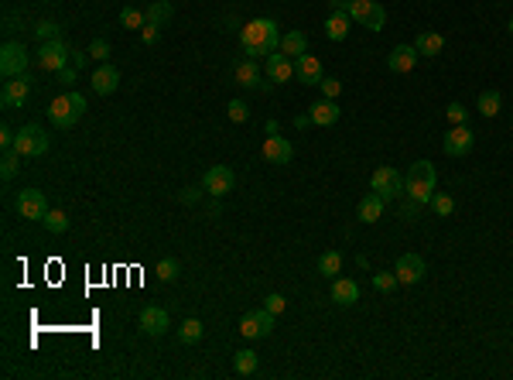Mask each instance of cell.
<instances>
[{
    "mask_svg": "<svg viewBox=\"0 0 513 380\" xmlns=\"http://www.w3.org/2000/svg\"><path fill=\"white\" fill-rule=\"evenodd\" d=\"M510 31H513V18H510Z\"/></svg>",
    "mask_w": 513,
    "mask_h": 380,
    "instance_id": "obj_51",
    "label": "cell"
},
{
    "mask_svg": "<svg viewBox=\"0 0 513 380\" xmlns=\"http://www.w3.org/2000/svg\"><path fill=\"white\" fill-rule=\"evenodd\" d=\"M414 48H418V55H425V58H435V55H442L445 38L438 35V31H421L418 41H414Z\"/></svg>",
    "mask_w": 513,
    "mask_h": 380,
    "instance_id": "obj_27",
    "label": "cell"
},
{
    "mask_svg": "<svg viewBox=\"0 0 513 380\" xmlns=\"http://www.w3.org/2000/svg\"><path fill=\"white\" fill-rule=\"evenodd\" d=\"M435 185H438V172H435V165L431 161H414L404 175V189H408L410 199H418L421 206L431 202V195H435Z\"/></svg>",
    "mask_w": 513,
    "mask_h": 380,
    "instance_id": "obj_2",
    "label": "cell"
},
{
    "mask_svg": "<svg viewBox=\"0 0 513 380\" xmlns=\"http://www.w3.org/2000/svg\"><path fill=\"white\" fill-rule=\"evenodd\" d=\"M383 199L376 195V192H370V195H363L359 199V206H356V216H359V223H376L380 216H383Z\"/></svg>",
    "mask_w": 513,
    "mask_h": 380,
    "instance_id": "obj_23",
    "label": "cell"
},
{
    "mask_svg": "<svg viewBox=\"0 0 513 380\" xmlns=\"http://www.w3.org/2000/svg\"><path fill=\"white\" fill-rule=\"evenodd\" d=\"M14 140H17V134L4 123V127H0V148H4V151H14Z\"/></svg>",
    "mask_w": 513,
    "mask_h": 380,
    "instance_id": "obj_45",
    "label": "cell"
},
{
    "mask_svg": "<svg viewBox=\"0 0 513 380\" xmlns=\"http://www.w3.org/2000/svg\"><path fill=\"white\" fill-rule=\"evenodd\" d=\"M28 96H31V79H28V72L24 76H11L7 83H4V89H0V103L4 106H24L28 103Z\"/></svg>",
    "mask_w": 513,
    "mask_h": 380,
    "instance_id": "obj_12",
    "label": "cell"
},
{
    "mask_svg": "<svg viewBox=\"0 0 513 380\" xmlns=\"http://www.w3.org/2000/svg\"><path fill=\"white\" fill-rule=\"evenodd\" d=\"M342 271V254L339 250H325L322 257H318V274L322 277H336Z\"/></svg>",
    "mask_w": 513,
    "mask_h": 380,
    "instance_id": "obj_31",
    "label": "cell"
},
{
    "mask_svg": "<svg viewBox=\"0 0 513 380\" xmlns=\"http://www.w3.org/2000/svg\"><path fill=\"white\" fill-rule=\"evenodd\" d=\"M472 144H476V134L465 127V123H459V127H452L448 134H445V155L448 158H462L472 151Z\"/></svg>",
    "mask_w": 513,
    "mask_h": 380,
    "instance_id": "obj_14",
    "label": "cell"
},
{
    "mask_svg": "<svg viewBox=\"0 0 513 380\" xmlns=\"http://www.w3.org/2000/svg\"><path fill=\"white\" fill-rule=\"evenodd\" d=\"M38 69L45 72H62L72 62V48H68L66 38H51V41H41V48H38Z\"/></svg>",
    "mask_w": 513,
    "mask_h": 380,
    "instance_id": "obj_4",
    "label": "cell"
},
{
    "mask_svg": "<svg viewBox=\"0 0 513 380\" xmlns=\"http://www.w3.org/2000/svg\"><path fill=\"white\" fill-rule=\"evenodd\" d=\"M349 14H342V11H332L328 18H325V35L332 38V41H346L349 38Z\"/></svg>",
    "mask_w": 513,
    "mask_h": 380,
    "instance_id": "obj_25",
    "label": "cell"
},
{
    "mask_svg": "<svg viewBox=\"0 0 513 380\" xmlns=\"http://www.w3.org/2000/svg\"><path fill=\"white\" fill-rule=\"evenodd\" d=\"M400 281H397V271H376L373 274V288L376 292H393Z\"/></svg>",
    "mask_w": 513,
    "mask_h": 380,
    "instance_id": "obj_38",
    "label": "cell"
},
{
    "mask_svg": "<svg viewBox=\"0 0 513 380\" xmlns=\"http://www.w3.org/2000/svg\"><path fill=\"white\" fill-rule=\"evenodd\" d=\"M171 14H175L171 0H151V4H147V11H144L147 24H157V28H165V24L171 21Z\"/></svg>",
    "mask_w": 513,
    "mask_h": 380,
    "instance_id": "obj_28",
    "label": "cell"
},
{
    "mask_svg": "<svg viewBox=\"0 0 513 380\" xmlns=\"http://www.w3.org/2000/svg\"><path fill=\"white\" fill-rule=\"evenodd\" d=\"M431 209H435L438 216H452V212H455V199L445 195V192H435V195H431Z\"/></svg>",
    "mask_w": 513,
    "mask_h": 380,
    "instance_id": "obj_37",
    "label": "cell"
},
{
    "mask_svg": "<svg viewBox=\"0 0 513 380\" xmlns=\"http://www.w3.org/2000/svg\"><path fill=\"white\" fill-rule=\"evenodd\" d=\"M28 48L21 45V41H7L4 48H0V72L11 79V76H24L28 72Z\"/></svg>",
    "mask_w": 513,
    "mask_h": 380,
    "instance_id": "obj_8",
    "label": "cell"
},
{
    "mask_svg": "<svg viewBox=\"0 0 513 380\" xmlns=\"http://www.w3.org/2000/svg\"><path fill=\"white\" fill-rule=\"evenodd\" d=\"M370 189L383 199V202H390V199H400L404 195V175L390 168V165H383V168H376L373 178H370Z\"/></svg>",
    "mask_w": 513,
    "mask_h": 380,
    "instance_id": "obj_6",
    "label": "cell"
},
{
    "mask_svg": "<svg viewBox=\"0 0 513 380\" xmlns=\"http://www.w3.org/2000/svg\"><path fill=\"white\" fill-rule=\"evenodd\" d=\"M21 168V155L17 151H4V161H0V175H4V182H11Z\"/></svg>",
    "mask_w": 513,
    "mask_h": 380,
    "instance_id": "obj_36",
    "label": "cell"
},
{
    "mask_svg": "<svg viewBox=\"0 0 513 380\" xmlns=\"http://www.w3.org/2000/svg\"><path fill=\"white\" fill-rule=\"evenodd\" d=\"M418 48L414 45H397L390 55H387V69L390 72H397V76H404V72H410L414 66H418Z\"/></svg>",
    "mask_w": 513,
    "mask_h": 380,
    "instance_id": "obj_16",
    "label": "cell"
},
{
    "mask_svg": "<svg viewBox=\"0 0 513 380\" xmlns=\"http://www.w3.org/2000/svg\"><path fill=\"white\" fill-rule=\"evenodd\" d=\"M86 58H89V52H86V55L83 52H72V66H76V69H83Z\"/></svg>",
    "mask_w": 513,
    "mask_h": 380,
    "instance_id": "obj_49",
    "label": "cell"
},
{
    "mask_svg": "<svg viewBox=\"0 0 513 380\" xmlns=\"http://www.w3.org/2000/svg\"><path fill=\"white\" fill-rule=\"evenodd\" d=\"M264 158H267L271 165H291L294 148H291L288 138H277V134H271V138L264 140Z\"/></svg>",
    "mask_w": 513,
    "mask_h": 380,
    "instance_id": "obj_17",
    "label": "cell"
},
{
    "mask_svg": "<svg viewBox=\"0 0 513 380\" xmlns=\"http://www.w3.org/2000/svg\"><path fill=\"white\" fill-rule=\"evenodd\" d=\"M14 151L21 158H41L48 155V134L38 127V123H28L17 130V140H14Z\"/></svg>",
    "mask_w": 513,
    "mask_h": 380,
    "instance_id": "obj_5",
    "label": "cell"
},
{
    "mask_svg": "<svg viewBox=\"0 0 513 380\" xmlns=\"http://www.w3.org/2000/svg\"><path fill=\"white\" fill-rule=\"evenodd\" d=\"M86 113V96L83 93H62V96H55L48 103V120L58 127V130H68V127H76V123L83 120Z\"/></svg>",
    "mask_w": 513,
    "mask_h": 380,
    "instance_id": "obj_3",
    "label": "cell"
},
{
    "mask_svg": "<svg viewBox=\"0 0 513 380\" xmlns=\"http://www.w3.org/2000/svg\"><path fill=\"white\" fill-rule=\"evenodd\" d=\"M89 58H96V62H106V58H110V41L96 38V41L89 45Z\"/></svg>",
    "mask_w": 513,
    "mask_h": 380,
    "instance_id": "obj_41",
    "label": "cell"
},
{
    "mask_svg": "<svg viewBox=\"0 0 513 380\" xmlns=\"http://www.w3.org/2000/svg\"><path fill=\"white\" fill-rule=\"evenodd\" d=\"M277 52H284L288 58L298 62V58L308 52V38L301 35V31H288V35H281V48H277Z\"/></svg>",
    "mask_w": 513,
    "mask_h": 380,
    "instance_id": "obj_26",
    "label": "cell"
},
{
    "mask_svg": "<svg viewBox=\"0 0 513 380\" xmlns=\"http://www.w3.org/2000/svg\"><path fill=\"white\" fill-rule=\"evenodd\" d=\"M178 274H182V264H178L175 257L157 260V281H165V284H168V281H175Z\"/></svg>",
    "mask_w": 513,
    "mask_h": 380,
    "instance_id": "obj_34",
    "label": "cell"
},
{
    "mask_svg": "<svg viewBox=\"0 0 513 380\" xmlns=\"http://www.w3.org/2000/svg\"><path fill=\"white\" fill-rule=\"evenodd\" d=\"M41 223L48 226V233H66V230H68V216L62 212V209H48V216H45Z\"/></svg>",
    "mask_w": 513,
    "mask_h": 380,
    "instance_id": "obj_35",
    "label": "cell"
},
{
    "mask_svg": "<svg viewBox=\"0 0 513 380\" xmlns=\"http://www.w3.org/2000/svg\"><path fill=\"white\" fill-rule=\"evenodd\" d=\"M318 86H322V96H325V100H336V96L342 93V83L336 79V76H322V83H318Z\"/></svg>",
    "mask_w": 513,
    "mask_h": 380,
    "instance_id": "obj_40",
    "label": "cell"
},
{
    "mask_svg": "<svg viewBox=\"0 0 513 380\" xmlns=\"http://www.w3.org/2000/svg\"><path fill=\"white\" fill-rule=\"evenodd\" d=\"M237 83L247 89H260L264 86V76H260V66H256L254 58H243L237 62Z\"/></svg>",
    "mask_w": 513,
    "mask_h": 380,
    "instance_id": "obj_24",
    "label": "cell"
},
{
    "mask_svg": "<svg viewBox=\"0 0 513 380\" xmlns=\"http://www.w3.org/2000/svg\"><path fill=\"white\" fill-rule=\"evenodd\" d=\"M239 45H243L247 58L267 62V55H274L281 48V31H277V24H274L271 18H256V21H250V24H243Z\"/></svg>",
    "mask_w": 513,
    "mask_h": 380,
    "instance_id": "obj_1",
    "label": "cell"
},
{
    "mask_svg": "<svg viewBox=\"0 0 513 380\" xmlns=\"http://www.w3.org/2000/svg\"><path fill=\"white\" fill-rule=\"evenodd\" d=\"M294 76L305 83V86H318L322 83V62L315 58V55H301L298 62H294Z\"/></svg>",
    "mask_w": 513,
    "mask_h": 380,
    "instance_id": "obj_19",
    "label": "cell"
},
{
    "mask_svg": "<svg viewBox=\"0 0 513 380\" xmlns=\"http://www.w3.org/2000/svg\"><path fill=\"white\" fill-rule=\"evenodd\" d=\"M120 86V72L110 66V62H103L100 69L93 72V93H100V96H110V93H117Z\"/></svg>",
    "mask_w": 513,
    "mask_h": 380,
    "instance_id": "obj_21",
    "label": "cell"
},
{
    "mask_svg": "<svg viewBox=\"0 0 513 380\" xmlns=\"http://www.w3.org/2000/svg\"><path fill=\"white\" fill-rule=\"evenodd\" d=\"M332 4V11H342V14H349V0H328Z\"/></svg>",
    "mask_w": 513,
    "mask_h": 380,
    "instance_id": "obj_50",
    "label": "cell"
},
{
    "mask_svg": "<svg viewBox=\"0 0 513 380\" xmlns=\"http://www.w3.org/2000/svg\"><path fill=\"white\" fill-rule=\"evenodd\" d=\"M14 206H17V212H21V220H45V216H48V202H45V195L38 189L17 192Z\"/></svg>",
    "mask_w": 513,
    "mask_h": 380,
    "instance_id": "obj_11",
    "label": "cell"
},
{
    "mask_svg": "<svg viewBox=\"0 0 513 380\" xmlns=\"http://www.w3.org/2000/svg\"><path fill=\"white\" fill-rule=\"evenodd\" d=\"M34 35H38V41H51V38H62V28H58L55 21H41V24L34 28Z\"/></svg>",
    "mask_w": 513,
    "mask_h": 380,
    "instance_id": "obj_39",
    "label": "cell"
},
{
    "mask_svg": "<svg viewBox=\"0 0 513 380\" xmlns=\"http://www.w3.org/2000/svg\"><path fill=\"white\" fill-rule=\"evenodd\" d=\"M332 302L342 305V309L356 305L359 302V284L353 281V277H332Z\"/></svg>",
    "mask_w": 513,
    "mask_h": 380,
    "instance_id": "obj_18",
    "label": "cell"
},
{
    "mask_svg": "<svg viewBox=\"0 0 513 380\" xmlns=\"http://www.w3.org/2000/svg\"><path fill=\"white\" fill-rule=\"evenodd\" d=\"M76 66H66V69L58 72V83H62V86H72V83H76Z\"/></svg>",
    "mask_w": 513,
    "mask_h": 380,
    "instance_id": "obj_48",
    "label": "cell"
},
{
    "mask_svg": "<svg viewBox=\"0 0 513 380\" xmlns=\"http://www.w3.org/2000/svg\"><path fill=\"white\" fill-rule=\"evenodd\" d=\"M291 76H294V58H288L284 52L267 55V79L271 83H288Z\"/></svg>",
    "mask_w": 513,
    "mask_h": 380,
    "instance_id": "obj_20",
    "label": "cell"
},
{
    "mask_svg": "<svg viewBox=\"0 0 513 380\" xmlns=\"http://www.w3.org/2000/svg\"><path fill=\"white\" fill-rule=\"evenodd\" d=\"M247 117H250V106L243 103V100H233V103H229V120H233V123H243Z\"/></svg>",
    "mask_w": 513,
    "mask_h": 380,
    "instance_id": "obj_42",
    "label": "cell"
},
{
    "mask_svg": "<svg viewBox=\"0 0 513 380\" xmlns=\"http://www.w3.org/2000/svg\"><path fill=\"white\" fill-rule=\"evenodd\" d=\"M140 38H144V45H157L161 28H157V24H144V28H140Z\"/></svg>",
    "mask_w": 513,
    "mask_h": 380,
    "instance_id": "obj_46",
    "label": "cell"
},
{
    "mask_svg": "<svg viewBox=\"0 0 513 380\" xmlns=\"http://www.w3.org/2000/svg\"><path fill=\"white\" fill-rule=\"evenodd\" d=\"M202 336H205V326L199 322V319H185V322L178 326V339H182V343H188V346L199 343Z\"/></svg>",
    "mask_w": 513,
    "mask_h": 380,
    "instance_id": "obj_32",
    "label": "cell"
},
{
    "mask_svg": "<svg viewBox=\"0 0 513 380\" xmlns=\"http://www.w3.org/2000/svg\"><path fill=\"white\" fill-rule=\"evenodd\" d=\"M233 185H237V175H233L229 165H212L202 175V189L212 192V195H226V192H233Z\"/></svg>",
    "mask_w": 513,
    "mask_h": 380,
    "instance_id": "obj_13",
    "label": "cell"
},
{
    "mask_svg": "<svg viewBox=\"0 0 513 380\" xmlns=\"http://www.w3.org/2000/svg\"><path fill=\"white\" fill-rule=\"evenodd\" d=\"M308 117H311V123H318V127H332V123L342 117V110L336 100H318V103H311Z\"/></svg>",
    "mask_w": 513,
    "mask_h": 380,
    "instance_id": "obj_22",
    "label": "cell"
},
{
    "mask_svg": "<svg viewBox=\"0 0 513 380\" xmlns=\"http://www.w3.org/2000/svg\"><path fill=\"white\" fill-rule=\"evenodd\" d=\"M256 366H260V356H256L254 349H239L237 356H233V370H237L239 377H250V374H256Z\"/></svg>",
    "mask_w": 513,
    "mask_h": 380,
    "instance_id": "obj_29",
    "label": "cell"
},
{
    "mask_svg": "<svg viewBox=\"0 0 513 380\" xmlns=\"http://www.w3.org/2000/svg\"><path fill=\"white\" fill-rule=\"evenodd\" d=\"M499 110H503V96H499L496 89H482V93H479V113H482V117H496Z\"/></svg>",
    "mask_w": 513,
    "mask_h": 380,
    "instance_id": "obj_30",
    "label": "cell"
},
{
    "mask_svg": "<svg viewBox=\"0 0 513 380\" xmlns=\"http://www.w3.org/2000/svg\"><path fill=\"white\" fill-rule=\"evenodd\" d=\"M465 113H469V110H465L462 103H448V110H445V117L452 120V127H459V123H465Z\"/></svg>",
    "mask_w": 513,
    "mask_h": 380,
    "instance_id": "obj_43",
    "label": "cell"
},
{
    "mask_svg": "<svg viewBox=\"0 0 513 380\" xmlns=\"http://www.w3.org/2000/svg\"><path fill=\"white\" fill-rule=\"evenodd\" d=\"M349 18L359 21V24L370 28V31H383V24H387V11H383L376 0H349Z\"/></svg>",
    "mask_w": 513,
    "mask_h": 380,
    "instance_id": "obj_7",
    "label": "cell"
},
{
    "mask_svg": "<svg viewBox=\"0 0 513 380\" xmlns=\"http://www.w3.org/2000/svg\"><path fill=\"white\" fill-rule=\"evenodd\" d=\"M144 24H147V18H144L137 7H123V11H120V28H127V31H140Z\"/></svg>",
    "mask_w": 513,
    "mask_h": 380,
    "instance_id": "obj_33",
    "label": "cell"
},
{
    "mask_svg": "<svg viewBox=\"0 0 513 380\" xmlns=\"http://www.w3.org/2000/svg\"><path fill=\"white\" fill-rule=\"evenodd\" d=\"M397 281L400 284H418L421 277L428 274V264H425V257H418V254H404V257L397 260Z\"/></svg>",
    "mask_w": 513,
    "mask_h": 380,
    "instance_id": "obj_15",
    "label": "cell"
},
{
    "mask_svg": "<svg viewBox=\"0 0 513 380\" xmlns=\"http://www.w3.org/2000/svg\"><path fill=\"white\" fill-rule=\"evenodd\" d=\"M267 312H274V315H281V312L288 309V298L284 294H267V305H264Z\"/></svg>",
    "mask_w": 513,
    "mask_h": 380,
    "instance_id": "obj_44",
    "label": "cell"
},
{
    "mask_svg": "<svg viewBox=\"0 0 513 380\" xmlns=\"http://www.w3.org/2000/svg\"><path fill=\"white\" fill-rule=\"evenodd\" d=\"M137 326L144 336H151V339H161L165 332L171 329V319L168 312L161 309V305H147V309H140V319H137Z\"/></svg>",
    "mask_w": 513,
    "mask_h": 380,
    "instance_id": "obj_10",
    "label": "cell"
},
{
    "mask_svg": "<svg viewBox=\"0 0 513 380\" xmlns=\"http://www.w3.org/2000/svg\"><path fill=\"white\" fill-rule=\"evenodd\" d=\"M239 332H243L247 339H267L274 332V312H267V309L247 312V315L239 319Z\"/></svg>",
    "mask_w": 513,
    "mask_h": 380,
    "instance_id": "obj_9",
    "label": "cell"
},
{
    "mask_svg": "<svg viewBox=\"0 0 513 380\" xmlns=\"http://www.w3.org/2000/svg\"><path fill=\"white\" fill-rule=\"evenodd\" d=\"M202 192H205V189H182V192H178V199L192 206V202H199V199H202Z\"/></svg>",
    "mask_w": 513,
    "mask_h": 380,
    "instance_id": "obj_47",
    "label": "cell"
}]
</instances>
